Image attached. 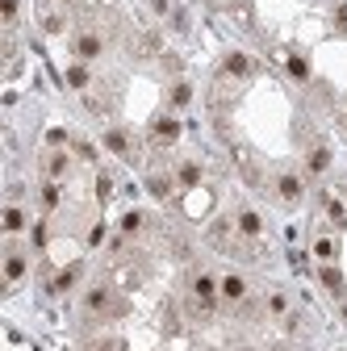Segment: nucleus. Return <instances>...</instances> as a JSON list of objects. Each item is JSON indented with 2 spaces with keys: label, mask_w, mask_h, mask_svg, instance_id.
<instances>
[{
  "label": "nucleus",
  "mask_w": 347,
  "mask_h": 351,
  "mask_svg": "<svg viewBox=\"0 0 347 351\" xmlns=\"http://www.w3.org/2000/svg\"><path fill=\"white\" fill-rule=\"evenodd\" d=\"M29 29L75 113L121 159H167L197 93L176 47L134 0H29Z\"/></svg>",
  "instance_id": "nucleus-1"
},
{
  "label": "nucleus",
  "mask_w": 347,
  "mask_h": 351,
  "mask_svg": "<svg viewBox=\"0 0 347 351\" xmlns=\"http://www.w3.org/2000/svg\"><path fill=\"white\" fill-rule=\"evenodd\" d=\"M235 255L171 209H130L67 293L71 351H176L218 301Z\"/></svg>",
  "instance_id": "nucleus-2"
},
{
  "label": "nucleus",
  "mask_w": 347,
  "mask_h": 351,
  "mask_svg": "<svg viewBox=\"0 0 347 351\" xmlns=\"http://www.w3.org/2000/svg\"><path fill=\"white\" fill-rule=\"evenodd\" d=\"M213 147L239 184L276 213L306 209L335 167V125L285 67L259 51H226L197 88Z\"/></svg>",
  "instance_id": "nucleus-3"
},
{
  "label": "nucleus",
  "mask_w": 347,
  "mask_h": 351,
  "mask_svg": "<svg viewBox=\"0 0 347 351\" xmlns=\"http://www.w3.org/2000/svg\"><path fill=\"white\" fill-rule=\"evenodd\" d=\"M109 171L101 151L51 125L29 163V251L38 280L51 289H75L109 234Z\"/></svg>",
  "instance_id": "nucleus-4"
},
{
  "label": "nucleus",
  "mask_w": 347,
  "mask_h": 351,
  "mask_svg": "<svg viewBox=\"0 0 347 351\" xmlns=\"http://www.w3.org/2000/svg\"><path fill=\"white\" fill-rule=\"evenodd\" d=\"M201 5L239 29L247 51H259L285 67L306 93H314L322 51L347 59V0H201Z\"/></svg>",
  "instance_id": "nucleus-5"
},
{
  "label": "nucleus",
  "mask_w": 347,
  "mask_h": 351,
  "mask_svg": "<svg viewBox=\"0 0 347 351\" xmlns=\"http://www.w3.org/2000/svg\"><path fill=\"white\" fill-rule=\"evenodd\" d=\"M176 351H297V326L289 301L235 259L218 301L197 318Z\"/></svg>",
  "instance_id": "nucleus-6"
},
{
  "label": "nucleus",
  "mask_w": 347,
  "mask_h": 351,
  "mask_svg": "<svg viewBox=\"0 0 347 351\" xmlns=\"http://www.w3.org/2000/svg\"><path fill=\"white\" fill-rule=\"evenodd\" d=\"M322 239H318V255L322 268L331 276V289H339L347 297V205L335 201V193L326 197V213H322Z\"/></svg>",
  "instance_id": "nucleus-7"
}]
</instances>
